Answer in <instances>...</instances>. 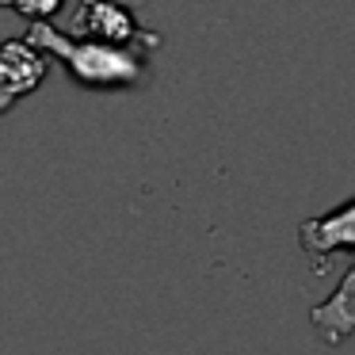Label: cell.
Here are the masks:
<instances>
[{
	"mask_svg": "<svg viewBox=\"0 0 355 355\" xmlns=\"http://www.w3.org/2000/svg\"><path fill=\"white\" fill-rule=\"evenodd\" d=\"M27 39L62 58L69 65L73 80H80L85 88H134L149 80V69L134 42H111V39H92V35L85 42H73L69 35L50 27V19H35Z\"/></svg>",
	"mask_w": 355,
	"mask_h": 355,
	"instance_id": "1",
	"label": "cell"
},
{
	"mask_svg": "<svg viewBox=\"0 0 355 355\" xmlns=\"http://www.w3.org/2000/svg\"><path fill=\"white\" fill-rule=\"evenodd\" d=\"M298 245L309 256V271L324 275L332 256H352L355 260V199H344L329 214L306 218L298 225Z\"/></svg>",
	"mask_w": 355,
	"mask_h": 355,
	"instance_id": "2",
	"label": "cell"
},
{
	"mask_svg": "<svg viewBox=\"0 0 355 355\" xmlns=\"http://www.w3.org/2000/svg\"><path fill=\"white\" fill-rule=\"evenodd\" d=\"M42 46H35L31 39H8L4 50H0V77H4V100H0V111L8 115L19 103V96L35 92V88L46 80L50 62L39 54Z\"/></svg>",
	"mask_w": 355,
	"mask_h": 355,
	"instance_id": "3",
	"label": "cell"
},
{
	"mask_svg": "<svg viewBox=\"0 0 355 355\" xmlns=\"http://www.w3.org/2000/svg\"><path fill=\"white\" fill-rule=\"evenodd\" d=\"M309 324H313V332L321 336V344H329V347L344 344L355 332V263L340 275L336 291H332L321 306L309 309Z\"/></svg>",
	"mask_w": 355,
	"mask_h": 355,
	"instance_id": "4",
	"label": "cell"
},
{
	"mask_svg": "<svg viewBox=\"0 0 355 355\" xmlns=\"http://www.w3.org/2000/svg\"><path fill=\"white\" fill-rule=\"evenodd\" d=\"M73 31H88L96 39H111V42H134V39H149L146 31H138L130 19V12L119 8V0H85L80 16L73 19Z\"/></svg>",
	"mask_w": 355,
	"mask_h": 355,
	"instance_id": "5",
	"label": "cell"
},
{
	"mask_svg": "<svg viewBox=\"0 0 355 355\" xmlns=\"http://www.w3.org/2000/svg\"><path fill=\"white\" fill-rule=\"evenodd\" d=\"M65 0H4V8L19 12V16H31V19H50Z\"/></svg>",
	"mask_w": 355,
	"mask_h": 355,
	"instance_id": "6",
	"label": "cell"
}]
</instances>
